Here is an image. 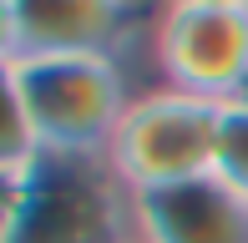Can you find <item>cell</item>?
I'll return each instance as SVG.
<instances>
[{"label":"cell","instance_id":"52a82bcc","mask_svg":"<svg viewBox=\"0 0 248 243\" xmlns=\"http://www.w3.org/2000/svg\"><path fill=\"white\" fill-rule=\"evenodd\" d=\"M213 178L228 182L233 193L248 197V106L223 102V127H218V162Z\"/></svg>","mask_w":248,"mask_h":243},{"label":"cell","instance_id":"7a4b0ae2","mask_svg":"<svg viewBox=\"0 0 248 243\" xmlns=\"http://www.w3.org/2000/svg\"><path fill=\"white\" fill-rule=\"evenodd\" d=\"M5 66V96L26 112L41 152H96L107 157L132 106L127 71L107 51L81 56H20Z\"/></svg>","mask_w":248,"mask_h":243},{"label":"cell","instance_id":"5b68a950","mask_svg":"<svg viewBox=\"0 0 248 243\" xmlns=\"http://www.w3.org/2000/svg\"><path fill=\"white\" fill-rule=\"evenodd\" d=\"M137 10H122L111 0H10L0 5V61L20 56H81L107 51L117 56V41Z\"/></svg>","mask_w":248,"mask_h":243},{"label":"cell","instance_id":"3957f363","mask_svg":"<svg viewBox=\"0 0 248 243\" xmlns=\"http://www.w3.org/2000/svg\"><path fill=\"white\" fill-rule=\"evenodd\" d=\"M218 127H223V102L187 96L177 86H152V91L132 96L127 117L107 147V162L132 193L198 182L213 178Z\"/></svg>","mask_w":248,"mask_h":243},{"label":"cell","instance_id":"6da1fadb","mask_svg":"<svg viewBox=\"0 0 248 243\" xmlns=\"http://www.w3.org/2000/svg\"><path fill=\"white\" fill-rule=\"evenodd\" d=\"M0 243H127L132 187L96 152H36L0 167Z\"/></svg>","mask_w":248,"mask_h":243},{"label":"cell","instance_id":"ba28073f","mask_svg":"<svg viewBox=\"0 0 248 243\" xmlns=\"http://www.w3.org/2000/svg\"><path fill=\"white\" fill-rule=\"evenodd\" d=\"M238 106H248V76H243V86H238V96H233Z\"/></svg>","mask_w":248,"mask_h":243},{"label":"cell","instance_id":"8992f818","mask_svg":"<svg viewBox=\"0 0 248 243\" xmlns=\"http://www.w3.org/2000/svg\"><path fill=\"white\" fill-rule=\"evenodd\" d=\"M142 243H248V197L218 178L132 193Z\"/></svg>","mask_w":248,"mask_h":243},{"label":"cell","instance_id":"9c48e42d","mask_svg":"<svg viewBox=\"0 0 248 243\" xmlns=\"http://www.w3.org/2000/svg\"><path fill=\"white\" fill-rule=\"evenodd\" d=\"M127 243H142V238H127Z\"/></svg>","mask_w":248,"mask_h":243},{"label":"cell","instance_id":"277c9868","mask_svg":"<svg viewBox=\"0 0 248 243\" xmlns=\"http://www.w3.org/2000/svg\"><path fill=\"white\" fill-rule=\"evenodd\" d=\"M152 66L162 86L233 102L248 76V5L243 0H177L152 15Z\"/></svg>","mask_w":248,"mask_h":243}]
</instances>
